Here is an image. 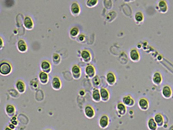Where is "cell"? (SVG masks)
Wrapping results in <instances>:
<instances>
[{
	"mask_svg": "<svg viewBox=\"0 0 173 130\" xmlns=\"http://www.w3.org/2000/svg\"><path fill=\"white\" fill-rule=\"evenodd\" d=\"M5 112L8 116L11 118L14 117L16 112V109L13 105L8 104L6 105L5 108Z\"/></svg>",
	"mask_w": 173,
	"mask_h": 130,
	"instance_id": "6da1fadb",
	"label": "cell"
},
{
	"mask_svg": "<svg viewBox=\"0 0 173 130\" xmlns=\"http://www.w3.org/2000/svg\"><path fill=\"white\" fill-rule=\"evenodd\" d=\"M11 66L8 63L4 62L1 64L0 71L3 75H7L10 73L11 71Z\"/></svg>",
	"mask_w": 173,
	"mask_h": 130,
	"instance_id": "7a4b0ae2",
	"label": "cell"
},
{
	"mask_svg": "<svg viewBox=\"0 0 173 130\" xmlns=\"http://www.w3.org/2000/svg\"><path fill=\"white\" fill-rule=\"evenodd\" d=\"M84 112L86 117L88 118H93L95 115L94 109L90 105H87L85 106L84 109Z\"/></svg>",
	"mask_w": 173,
	"mask_h": 130,
	"instance_id": "3957f363",
	"label": "cell"
},
{
	"mask_svg": "<svg viewBox=\"0 0 173 130\" xmlns=\"http://www.w3.org/2000/svg\"><path fill=\"white\" fill-rule=\"evenodd\" d=\"M130 59L133 61L138 62L140 59V54L137 50L135 49H131L129 53Z\"/></svg>",
	"mask_w": 173,
	"mask_h": 130,
	"instance_id": "277c9868",
	"label": "cell"
},
{
	"mask_svg": "<svg viewBox=\"0 0 173 130\" xmlns=\"http://www.w3.org/2000/svg\"><path fill=\"white\" fill-rule=\"evenodd\" d=\"M158 9L161 13H166L167 12L168 7L166 1H161L158 4Z\"/></svg>",
	"mask_w": 173,
	"mask_h": 130,
	"instance_id": "5b68a950",
	"label": "cell"
},
{
	"mask_svg": "<svg viewBox=\"0 0 173 130\" xmlns=\"http://www.w3.org/2000/svg\"><path fill=\"white\" fill-rule=\"evenodd\" d=\"M162 93L164 97L166 99H169L172 95V90L170 87L168 86H165L163 88Z\"/></svg>",
	"mask_w": 173,
	"mask_h": 130,
	"instance_id": "8992f818",
	"label": "cell"
},
{
	"mask_svg": "<svg viewBox=\"0 0 173 130\" xmlns=\"http://www.w3.org/2000/svg\"><path fill=\"white\" fill-rule=\"evenodd\" d=\"M106 81L110 85H114L116 81V76L114 73L112 72H109L106 75Z\"/></svg>",
	"mask_w": 173,
	"mask_h": 130,
	"instance_id": "52a82bcc",
	"label": "cell"
},
{
	"mask_svg": "<svg viewBox=\"0 0 173 130\" xmlns=\"http://www.w3.org/2000/svg\"><path fill=\"white\" fill-rule=\"evenodd\" d=\"M153 82L155 84L158 85L162 82V76L161 74L158 72H155L153 76Z\"/></svg>",
	"mask_w": 173,
	"mask_h": 130,
	"instance_id": "ba28073f",
	"label": "cell"
},
{
	"mask_svg": "<svg viewBox=\"0 0 173 130\" xmlns=\"http://www.w3.org/2000/svg\"><path fill=\"white\" fill-rule=\"evenodd\" d=\"M100 96L104 101H106L109 99V92L104 88H102L100 90Z\"/></svg>",
	"mask_w": 173,
	"mask_h": 130,
	"instance_id": "9c48e42d",
	"label": "cell"
},
{
	"mask_svg": "<svg viewBox=\"0 0 173 130\" xmlns=\"http://www.w3.org/2000/svg\"><path fill=\"white\" fill-rule=\"evenodd\" d=\"M99 124L101 128H106L108 124V118L107 116L105 115L102 116L100 120Z\"/></svg>",
	"mask_w": 173,
	"mask_h": 130,
	"instance_id": "30bf717a",
	"label": "cell"
},
{
	"mask_svg": "<svg viewBox=\"0 0 173 130\" xmlns=\"http://www.w3.org/2000/svg\"><path fill=\"white\" fill-rule=\"evenodd\" d=\"M52 86L53 88L55 90H59L61 88V82L57 77H55L53 78L52 82Z\"/></svg>",
	"mask_w": 173,
	"mask_h": 130,
	"instance_id": "8fae6325",
	"label": "cell"
},
{
	"mask_svg": "<svg viewBox=\"0 0 173 130\" xmlns=\"http://www.w3.org/2000/svg\"><path fill=\"white\" fill-rule=\"evenodd\" d=\"M92 98L95 101L98 102L100 101L101 96L100 93L98 89H96L93 90L92 94Z\"/></svg>",
	"mask_w": 173,
	"mask_h": 130,
	"instance_id": "7c38bea8",
	"label": "cell"
},
{
	"mask_svg": "<svg viewBox=\"0 0 173 130\" xmlns=\"http://www.w3.org/2000/svg\"><path fill=\"white\" fill-rule=\"evenodd\" d=\"M17 89L20 93H23L25 92V86L24 83L21 81L17 82L16 84Z\"/></svg>",
	"mask_w": 173,
	"mask_h": 130,
	"instance_id": "4fadbf2b",
	"label": "cell"
},
{
	"mask_svg": "<svg viewBox=\"0 0 173 130\" xmlns=\"http://www.w3.org/2000/svg\"><path fill=\"white\" fill-rule=\"evenodd\" d=\"M86 72L89 77H93L95 73L94 68L92 66H87V67L86 68Z\"/></svg>",
	"mask_w": 173,
	"mask_h": 130,
	"instance_id": "5bb4252c",
	"label": "cell"
},
{
	"mask_svg": "<svg viewBox=\"0 0 173 130\" xmlns=\"http://www.w3.org/2000/svg\"><path fill=\"white\" fill-rule=\"evenodd\" d=\"M139 104L142 109H146L148 106V101L146 99H142L139 101Z\"/></svg>",
	"mask_w": 173,
	"mask_h": 130,
	"instance_id": "9a60e30c",
	"label": "cell"
},
{
	"mask_svg": "<svg viewBox=\"0 0 173 130\" xmlns=\"http://www.w3.org/2000/svg\"><path fill=\"white\" fill-rule=\"evenodd\" d=\"M143 15L140 12H138L135 14V19L136 22H142L143 21Z\"/></svg>",
	"mask_w": 173,
	"mask_h": 130,
	"instance_id": "2e32d148",
	"label": "cell"
},
{
	"mask_svg": "<svg viewBox=\"0 0 173 130\" xmlns=\"http://www.w3.org/2000/svg\"><path fill=\"white\" fill-rule=\"evenodd\" d=\"M24 25L27 28H31L32 26V21L29 17H26L24 20Z\"/></svg>",
	"mask_w": 173,
	"mask_h": 130,
	"instance_id": "e0dca14e",
	"label": "cell"
},
{
	"mask_svg": "<svg viewBox=\"0 0 173 130\" xmlns=\"http://www.w3.org/2000/svg\"><path fill=\"white\" fill-rule=\"evenodd\" d=\"M40 78L41 82L43 84H45L47 82L48 76L44 72H41L40 75Z\"/></svg>",
	"mask_w": 173,
	"mask_h": 130,
	"instance_id": "ac0fdd59",
	"label": "cell"
},
{
	"mask_svg": "<svg viewBox=\"0 0 173 130\" xmlns=\"http://www.w3.org/2000/svg\"><path fill=\"white\" fill-rule=\"evenodd\" d=\"M148 127L149 128L152 130H155L156 128L157 125L153 118L151 119L148 122Z\"/></svg>",
	"mask_w": 173,
	"mask_h": 130,
	"instance_id": "d6986e66",
	"label": "cell"
},
{
	"mask_svg": "<svg viewBox=\"0 0 173 130\" xmlns=\"http://www.w3.org/2000/svg\"><path fill=\"white\" fill-rule=\"evenodd\" d=\"M18 48L22 52L25 51L26 50V47L24 41L20 40L18 42Z\"/></svg>",
	"mask_w": 173,
	"mask_h": 130,
	"instance_id": "ffe728a7",
	"label": "cell"
},
{
	"mask_svg": "<svg viewBox=\"0 0 173 130\" xmlns=\"http://www.w3.org/2000/svg\"><path fill=\"white\" fill-rule=\"evenodd\" d=\"M123 101L124 103L125 104V105H129L131 104L132 105L134 103L133 100V99H132L130 96H128L125 97L123 98Z\"/></svg>",
	"mask_w": 173,
	"mask_h": 130,
	"instance_id": "44dd1931",
	"label": "cell"
},
{
	"mask_svg": "<svg viewBox=\"0 0 173 130\" xmlns=\"http://www.w3.org/2000/svg\"><path fill=\"white\" fill-rule=\"evenodd\" d=\"M155 120L159 125L160 124L161 125H162L163 123V118L162 116L160 114H157L155 116Z\"/></svg>",
	"mask_w": 173,
	"mask_h": 130,
	"instance_id": "7402d4cb",
	"label": "cell"
},
{
	"mask_svg": "<svg viewBox=\"0 0 173 130\" xmlns=\"http://www.w3.org/2000/svg\"><path fill=\"white\" fill-rule=\"evenodd\" d=\"M72 11L74 13H78L79 12V6H78L77 4L76 3H74L72 5Z\"/></svg>",
	"mask_w": 173,
	"mask_h": 130,
	"instance_id": "603a6c76",
	"label": "cell"
},
{
	"mask_svg": "<svg viewBox=\"0 0 173 130\" xmlns=\"http://www.w3.org/2000/svg\"><path fill=\"white\" fill-rule=\"evenodd\" d=\"M42 67L44 70H47V69H49L50 65H49V63L46 61L43 62V63H42Z\"/></svg>",
	"mask_w": 173,
	"mask_h": 130,
	"instance_id": "cb8c5ba5",
	"label": "cell"
},
{
	"mask_svg": "<svg viewBox=\"0 0 173 130\" xmlns=\"http://www.w3.org/2000/svg\"><path fill=\"white\" fill-rule=\"evenodd\" d=\"M82 57L85 59H88L90 57V54L87 51H84L82 53Z\"/></svg>",
	"mask_w": 173,
	"mask_h": 130,
	"instance_id": "d4e9b609",
	"label": "cell"
},
{
	"mask_svg": "<svg viewBox=\"0 0 173 130\" xmlns=\"http://www.w3.org/2000/svg\"><path fill=\"white\" fill-rule=\"evenodd\" d=\"M72 72H73V73L74 74H77V75H78V76H79L80 75V69H79V68L78 67V66H74V67L72 69Z\"/></svg>",
	"mask_w": 173,
	"mask_h": 130,
	"instance_id": "484cf974",
	"label": "cell"
},
{
	"mask_svg": "<svg viewBox=\"0 0 173 130\" xmlns=\"http://www.w3.org/2000/svg\"><path fill=\"white\" fill-rule=\"evenodd\" d=\"M98 1H88L87 2V6L89 7H93L97 4Z\"/></svg>",
	"mask_w": 173,
	"mask_h": 130,
	"instance_id": "4316f807",
	"label": "cell"
},
{
	"mask_svg": "<svg viewBox=\"0 0 173 130\" xmlns=\"http://www.w3.org/2000/svg\"><path fill=\"white\" fill-rule=\"evenodd\" d=\"M93 84L95 85V86L99 85L100 84V81H99V78L97 76H96L93 78Z\"/></svg>",
	"mask_w": 173,
	"mask_h": 130,
	"instance_id": "83f0119b",
	"label": "cell"
},
{
	"mask_svg": "<svg viewBox=\"0 0 173 130\" xmlns=\"http://www.w3.org/2000/svg\"><path fill=\"white\" fill-rule=\"evenodd\" d=\"M118 108L120 111H122V112L125 111V106L122 103L119 104L118 105Z\"/></svg>",
	"mask_w": 173,
	"mask_h": 130,
	"instance_id": "f1b7e54d",
	"label": "cell"
},
{
	"mask_svg": "<svg viewBox=\"0 0 173 130\" xmlns=\"http://www.w3.org/2000/svg\"><path fill=\"white\" fill-rule=\"evenodd\" d=\"M78 29L76 28H73V29L71 30V35H72V36H76V35L78 34Z\"/></svg>",
	"mask_w": 173,
	"mask_h": 130,
	"instance_id": "f546056e",
	"label": "cell"
},
{
	"mask_svg": "<svg viewBox=\"0 0 173 130\" xmlns=\"http://www.w3.org/2000/svg\"><path fill=\"white\" fill-rule=\"evenodd\" d=\"M8 126L11 128V129H13V130H15L16 128L15 126L11 123H10V124H9Z\"/></svg>",
	"mask_w": 173,
	"mask_h": 130,
	"instance_id": "4dcf8cb0",
	"label": "cell"
},
{
	"mask_svg": "<svg viewBox=\"0 0 173 130\" xmlns=\"http://www.w3.org/2000/svg\"><path fill=\"white\" fill-rule=\"evenodd\" d=\"M53 59H54V60H57L58 59H59V57L57 54H55L53 57Z\"/></svg>",
	"mask_w": 173,
	"mask_h": 130,
	"instance_id": "1f68e13d",
	"label": "cell"
},
{
	"mask_svg": "<svg viewBox=\"0 0 173 130\" xmlns=\"http://www.w3.org/2000/svg\"><path fill=\"white\" fill-rule=\"evenodd\" d=\"M4 130H13V129H11V128L9 127L8 126H7L5 127L4 128Z\"/></svg>",
	"mask_w": 173,
	"mask_h": 130,
	"instance_id": "d6a6232c",
	"label": "cell"
},
{
	"mask_svg": "<svg viewBox=\"0 0 173 130\" xmlns=\"http://www.w3.org/2000/svg\"><path fill=\"white\" fill-rule=\"evenodd\" d=\"M79 39H80V40H81V41H82V40H83V39H84V37L83 36H80V38H79Z\"/></svg>",
	"mask_w": 173,
	"mask_h": 130,
	"instance_id": "836d02e7",
	"label": "cell"
},
{
	"mask_svg": "<svg viewBox=\"0 0 173 130\" xmlns=\"http://www.w3.org/2000/svg\"><path fill=\"white\" fill-rule=\"evenodd\" d=\"M80 93L81 95H83L84 94V92H83V91H81V92H80Z\"/></svg>",
	"mask_w": 173,
	"mask_h": 130,
	"instance_id": "e575fe53",
	"label": "cell"
},
{
	"mask_svg": "<svg viewBox=\"0 0 173 130\" xmlns=\"http://www.w3.org/2000/svg\"><path fill=\"white\" fill-rule=\"evenodd\" d=\"M45 130H51V129H47Z\"/></svg>",
	"mask_w": 173,
	"mask_h": 130,
	"instance_id": "d590c367",
	"label": "cell"
}]
</instances>
